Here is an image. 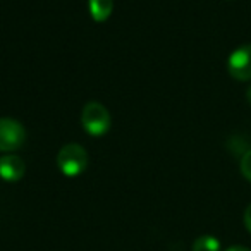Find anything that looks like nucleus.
<instances>
[{
    "mask_svg": "<svg viewBox=\"0 0 251 251\" xmlns=\"http://www.w3.org/2000/svg\"><path fill=\"white\" fill-rule=\"evenodd\" d=\"M57 167L66 177H76L88 167V153L81 145L69 143L60 148L57 155Z\"/></svg>",
    "mask_w": 251,
    "mask_h": 251,
    "instance_id": "f257e3e1",
    "label": "nucleus"
},
{
    "mask_svg": "<svg viewBox=\"0 0 251 251\" xmlns=\"http://www.w3.org/2000/svg\"><path fill=\"white\" fill-rule=\"evenodd\" d=\"M110 114L98 101H90L81 112V126L90 136L100 138L110 129Z\"/></svg>",
    "mask_w": 251,
    "mask_h": 251,
    "instance_id": "f03ea898",
    "label": "nucleus"
},
{
    "mask_svg": "<svg viewBox=\"0 0 251 251\" xmlns=\"http://www.w3.org/2000/svg\"><path fill=\"white\" fill-rule=\"evenodd\" d=\"M26 131L23 124L16 119L2 117L0 119V151L14 153L25 145Z\"/></svg>",
    "mask_w": 251,
    "mask_h": 251,
    "instance_id": "7ed1b4c3",
    "label": "nucleus"
},
{
    "mask_svg": "<svg viewBox=\"0 0 251 251\" xmlns=\"http://www.w3.org/2000/svg\"><path fill=\"white\" fill-rule=\"evenodd\" d=\"M227 71L236 81L251 79V43L236 49L227 59Z\"/></svg>",
    "mask_w": 251,
    "mask_h": 251,
    "instance_id": "20e7f679",
    "label": "nucleus"
},
{
    "mask_svg": "<svg viewBox=\"0 0 251 251\" xmlns=\"http://www.w3.org/2000/svg\"><path fill=\"white\" fill-rule=\"evenodd\" d=\"M26 172V164L21 157L7 153L0 157V177L7 182H18Z\"/></svg>",
    "mask_w": 251,
    "mask_h": 251,
    "instance_id": "39448f33",
    "label": "nucleus"
},
{
    "mask_svg": "<svg viewBox=\"0 0 251 251\" xmlns=\"http://www.w3.org/2000/svg\"><path fill=\"white\" fill-rule=\"evenodd\" d=\"M88 9H90V16L95 21L103 23L110 18L112 11H114V0H90Z\"/></svg>",
    "mask_w": 251,
    "mask_h": 251,
    "instance_id": "423d86ee",
    "label": "nucleus"
},
{
    "mask_svg": "<svg viewBox=\"0 0 251 251\" xmlns=\"http://www.w3.org/2000/svg\"><path fill=\"white\" fill-rule=\"evenodd\" d=\"M193 251H220V241L213 236H200L193 243Z\"/></svg>",
    "mask_w": 251,
    "mask_h": 251,
    "instance_id": "0eeeda50",
    "label": "nucleus"
},
{
    "mask_svg": "<svg viewBox=\"0 0 251 251\" xmlns=\"http://www.w3.org/2000/svg\"><path fill=\"white\" fill-rule=\"evenodd\" d=\"M239 169H241V174L244 176V179H248V181L251 182V150H248L246 153L243 155Z\"/></svg>",
    "mask_w": 251,
    "mask_h": 251,
    "instance_id": "6e6552de",
    "label": "nucleus"
},
{
    "mask_svg": "<svg viewBox=\"0 0 251 251\" xmlns=\"http://www.w3.org/2000/svg\"><path fill=\"white\" fill-rule=\"evenodd\" d=\"M244 226H246L248 232L251 234V203L248 205V208L244 210Z\"/></svg>",
    "mask_w": 251,
    "mask_h": 251,
    "instance_id": "1a4fd4ad",
    "label": "nucleus"
},
{
    "mask_svg": "<svg viewBox=\"0 0 251 251\" xmlns=\"http://www.w3.org/2000/svg\"><path fill=\"white\" fill-rule=\"evenodd\" d=\"M226 251H251V250L246 246H230V248H227Z\"/></svg>",
    "mask_w": 251,
    "mask_h": 251,
    "instance_id": "9d476101",
    "label": "nucleus"
},
{
    "mask_svg": "<svg viewBox=\"0 0 251 251\" xmlns=\"http://www.w3.org/2000/svg\"><path fill=\"white\" fill-rule=\"evenodd\" d=\"M246 97H248V101H250V105H251V84H250V88H248V91H246Z\"/></svg>",
    "mask_w": 251,
    "mask_h": 251,
    "instance_id": "9b49d317",
    "label": "nucleus"
}]
</instances>
